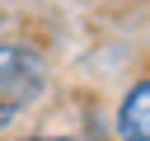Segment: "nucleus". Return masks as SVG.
<instances>
[{
  "label": "nucleus",
  "mask_w": 150,
  "mask_h": 141,
  "mask_svg": "<svg viewBox=\"0 0 150 141\" xmlns=\"http://www.w3.org/2000/svg\"><path fill=\"white\" fill-rule=\"evenodd\" d=\"M52 85V61L14 38H0V132L14 127L23 113H33L47 99Z\"/></svg>",
  "instance_id": "1"
},
{
  "label": "nucleus",
  "mask_w": 150,
  "mask_h": 141,
  "mask_svg": "<svg viewBox=\"0 0 150 141\" xmlns=\"http://www.w3.org/2000/svg\"><path fill=\"white\" fill-rule=\"evenodd\" d=\"M23 141H89L84 132H33V136H23Z\"/></svg>",
  "instance_id": "3"
},
{
  "label": "nucleus",
  "mask_w": 150,
  "mask_h": 141,
  "mask_svg": "<svg viewBox=\"0 0 150 141\" xmlns=\"http://www.w3.org/2000/svg\"><path fill=\"white\" fill-rule=\"evenodd\" d=\"M112 141H150V70L122 89L112 113Z\"/></svg>",
  "instance_id": "2"
}]
</instances>
